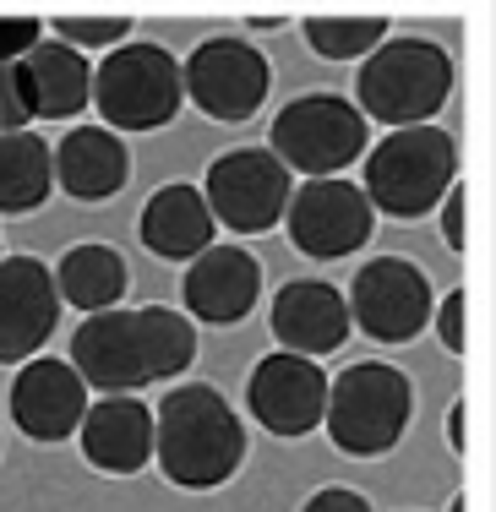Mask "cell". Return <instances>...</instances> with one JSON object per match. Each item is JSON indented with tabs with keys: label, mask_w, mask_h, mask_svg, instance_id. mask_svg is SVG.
Masks as SVG:
<instances>
[{
	"label": "cell",
	"mask_w": 496,
	"mask_h": 512,
	"mask_svg": "<svg viewBox=\"0 0 496 512\" xmlns=\"http://www.w3.org/2000/svg\"><path fill=\"white\" fill-rule=\"evenodd\" d=\"M300 512H371V502L360 491H349V485H328V491H317Z\"/></svg>",
	"instance_id": "f546056e"
},
{
	"label": "cell",
	"mask_w": 496,
	"mask_h": 512,
	"mask_svg": "<svg viewBox=\"0 0 496 512\" xmlns=\"http://www.w3.org/2000/svg\"><path fill=\"white\" fill-rule=\"evenodd\" d=\"M60 322L55 273L39 256H0V365H28Z\"/></svg>",
	"instance_id": "7c38bea8"
},
{
	"label": "cell",
	"mask_w": 496,
	"mask_h": 512,
	"mask_svg": "<svg viewBox=\"0 0 496 512\" xmlns=\"http://www.w3.org/2000/svg\"><path fill=\"white\" fill-rule=\"evenodd\" d=\"M464 289H453V295H442V306H431L437 316V338L447 344V355H464Z\"/></svg>",
	"instance_id": "83f0119b"
},
{
	"label": "cell",
	"mask_w": 496,
	"mask_h": 512,
	"mask_svg": "<svg viewBox=\"0 0 496 512\" xmlns=\"http://www.w3.org/2000/svg\"><path fill=\"white\" fill-rule=\"evenodd\" d=\"M39 39H44L39 17H0V66H17Z\"/></svg>",
	"instance_id": "484cf974"
},
{
	"label": "cell",
	"mask_w": 496,
	"mask_h": 512,
	"mask_svg": "<svg viewBox=\"0 0 496 512\" xmlns=\"http://www.w3.org/2000/svg\"><path fill=\"white\" fill-rule=\"evenodd\" d=\"M88 414V382L71 371V360L33 355L11 382V420L28 442H66Z\"/></svg>",
	"instance_id": "4fadbf2b"
},
{
	"label": "cell",
	"mask_w": 496,
	"mask_h": 512,
	"mask_svg": "<svg viewBox=\"0 0 496 512\" xmlns=\"http://www.w3.org/2000/svg\"><path fill=\"white\" fill-rule=\"evenodd\" d=\"M55 180H60V191L77 197V202L115 197L131 180L126 142H120L110 126H71L66 137H60V153H55Z\"/></svg>",
	"instance_id": "d6986e66"
},
{
	"label": "cell",
	"mask_w": 496,
	"mask_h": 512,
	"mask_svg": "<svg viewBox=\"0 0 496 512\" xmlns=\"http://www.w3.org/2000/svg\"><path fill=\"white\" fill-rule=\"evenodd\" d=\"M289 191H295L289 186V169L268 148H235L208 164L202 202H208L213 224L235 229V235H268L284 218Z\"/></svg>",
	"instance_id": "ba28073f"
},
{
	"label": "cell",
	"mask_w": 496,
	"mask_h": 512,
	"mask_svg": "<svg viewBox=\"0 0 496 512\" xmlns=\"http://www.w3.org/2000/svg\"><path fill=\"white\" fill-rule=\"evenodd\" d=\"M137 327H142V349H148L153 382H169V376H180L197 360V327H191V316H180L169 306H142Z\"/></svg>",
	"instance_id": "603a6c76"
},
{
	"label": "cell",
	"mask_w": 496,
	"mask_h": 512,
	"mask_svg": "<svg viewBox=\"0 0 496 512\" xmlns=\"http://www.w3.org/2000/svg\"><path fill=\"white\" fill-rule=\"evenodd\" d=\"M464 202H469L464 180H453V186H447V197L437 202L442 207V235H447V246H453V251H464Z\"/></svg>",
	"instance_id": "f1b7e54d"
},
{
	"label": "cell",
	"mask_w": 496,
	"mask_h": 512,
	"mask_svg": "<svg viewBox=\"0 0 496 512\" xmlns=\"http://www.w3.org/2000/svg\"><path fill=\"white\" fill-rule=\"evenodd\" d=\"M273 158L311 180H333L366 153V115L338 93H300L273 120Z\"/></svg>",
	"instance_id": "8992f818"
},
{
	"label": "cell",
	"mask_w": 496,
	"mask_h": 512,
	"mask_svg": "<svg viewBox=\"0 0 496 512\" xmlns=\"http://www.w3.org/2000/svg\"><path fill=\"white\" fill-rule=\"evenodd\" d=\"M453 164H458V148L442 126H404V131H387V137L371 148L366 158V202L371 213L387 218H420L431 213L447 186H453Z\"/></svg>",
	"instance_id": "277c9868"
},
{
	"label": "cell",
	"mask_w": 496,
	"mask_h": 512,
	"mask_svg": "<svg viewBox=\"0 0 496 512\" xmlns=\"http://www.w3.org/2000/svg\"><path fill=\"white\" fill-rule=\"evenodd\" d=\"M33 109L22 99V82L11 66H0V137H11V131H28Z\"/></svg>",
	"instance_id": "4316f807"
},
{
	"label": "cell",
	"mask_w": 496,
	"mask_h": 512,
	"mask_svg": "<svg viewBox=\"0 0 496 512\" xmlns=\"http://www.w3.org/2000/svg\"><path fill=\"white\" fill-rule=\"evenodd\" d=\"M360 115L382 126H426L453 93V55L431 39H387L366 55L355 77Z\"/></svg>",
	"instance_id": "3957f363"
},
{
	"label": "cell",
	"mask_w": 496,
	"mask_h": 512,
	"mask_svg": "<svg viewBox=\"0 0 496 512\" xmlns=\"http://www.w3.org/2000/svg\"><path fill=\"white\" fill-rule=\"evenodd\" d=\"M55 191V148L39 131L0 137V213H33Z\"/></svg>",
	"instance_id": "44dd1931"
},
{
	"label": "cell",
	"mask_w": 496,
	"mask_h": 512,
	"mask_svg": "<svg viewBox=\"0 0 496 512\" xmlns=\"http://www.w3.org/2000/svg\"><path fill=\"white\" fill-rule=\"evenodd\" d=\"M180 60L164 44H120L93 71V104L115 131H159L180 115Z\"/></svg>",
	"instance_id": "5b68a950"
},
{
	"label": "cell",
	"mask_w": 496,
	"mask_h": 512,
	"mask_svg": "<svg viewBox=\"0 0 496 512\" xmlns=\"http://www.w3.org/2000/svg\"><path fill=\"white\" fill-rule=\"evenodd\" d=\"M344 306H349V322L366 327V338L409 344V338L431 322L437 295H431V278L420 273L415 262H404V256H377V262H366L355 273Z\"/></svg>",
	"instance_id": "30bf717a"
},
{
	"label": "cell",
	"mask_w": 496,
	"mask_h": 512,
	"mask_svg": "<svg viewBox=\"0 0 496 512\" xmlns=\"http://www.w3.org/2000/svg\"><path fill=\"white\" fill-rule=\"evenodd\" d=\"M180 295H186V311L197 316V322H213V327L246 322L251 306H257V295H262V267L251 251L208 246L202 256H191Z\"/></svg>",
	"instance_id": "2e32d148"
},
{
	"label": "cell",
	"mask_w": 496,
	"mask_h": 512,
	"mask_svg": "<svg viewBox=\"0 0 496 512\" xmlns=\"http://www.w3.org/2000/svg\"><path fill=\"white\" fill-rule=\"evenodd\" d=\"M409 420H415V387L398 365L387 360H360L344 376L328 382V442L349 458H382L404 442Z\"/></svg>",
	"instance_id": "7a4b0ae2"
},
{
	"label": "cell",
	"mask_w": 496,
	"mask_h": 512,
	"mask_svg": "<svg viewBox=\"0 0 496 512\" xmlns=\"http://www.w3.org/2000/svg\"><path fill=\"white\" fill-rule=\"evenodd\" d=\"M447 442H453V453H464V404H453L447 414Z\"/></svg>",
	"instance_id": "4dcf8cb0"
},
{
	"label": "cell",
	"mask_w": 496,
	"mask_h": 512,
	"mask_svg": "<svg viewBox=\"0 0 496 512\" xmlns=\"http://www.w3.org/2000/svg\"><path fill=\"white\" fill-rule=\"evenodd\" d=\"M246 409L273 436H306L322 425V409H328V376L317 360L273 349L268 360H257L246 382Z\"/></svg>",
	"instance_id": "8fae6325"
},
{
	"label": "cell",
	"mask_w": 496,
	"mask_h": 512,
	"mask_svg": "<svg viewBox=\"0 0 496 512\" xmlns=\"http://www.w3.org/2000/svg\"><path fill=\"white\" fill-rule=\"evenodd\" d=\"M153 458L180 491H213L246 463V425L219 387H175L153 414Z\"/></svg>",
	"instance_id": "6da1fadb"
},
{
	"label": "cell",
	"mask_w": 496,
	"mask_h": 512,
	"mask_svg": "<svg viewBox=\"0 0 496 512\" xmlns=\"http://www.w3.org/2000/svg\"><path fill=\"white\" fill-rule=\"evenodd\" d=\"M447 512H464V496H453V507H447Z\"/></svg>",
	"instance_id": "1f68e13d"
},
{
	"label": "cell",
	"mask_w": 496,
	"mask_h": 512,
	"mask_svg": "<svg viewBox=\"0 0 496 512\" xmlns=\"http://www.w3.org/2000/svg\"><path fill=\"white\" fill-rule=\"evenodd\" d=\"M284 229L295 240L300 256H317V262H338V256L360 251L377 229L366 191L355 180H306L300 191H289L284 207Z\"/></svg>",
	"instance_id": "9c48e42d"
},
{
	"label": "cell",
	"mask_w": 496,
	"mask_h": 512,
	"mask_svg": "<svg viewBox=\"0 0 496 512\" xmlns=\"http://www.w3.org/2000/svg\"><path fill=\"white\" fill-rule=\"evenodd\" d=\"M71 371L99 393H131V387L153 382L137 311H93L71 338Z\"/></svg>",
	"instance_id": "5bb4252c"
},
{
	"label": "cell",
	"mask_w": 496,
	"mask_h": 512,
	"mask_svg": "<svg viewBox=\"0 0 496 512\" xmlns=\"http://www.w3.org/2000/svg\"><path fill=\"white\" fill-rule=\"evenodd\" d=\"M142 246L153 256H164V262H191V256H202L213 246V213L208 202H202L197 186H186V180H175V186H159L142 207Z\"/></svg>",
	"instance_id": "ffe728a7"
},
{
	"label": "cell",
	"mask_w": 496,
	"mask_h": 512,
	"mask_svg": "<svg viewBox=\"0 0 496 512\" xmlns=\"http://www.w3.org/2000/svg\"><path fill=\"white\" fill-rule=\"evenodd\" d=\"M268 82H273L268 55L246 39H229V33L224 39H202L180 66V88L219 126H240V120L257 115L262 99H268Z\"/></svg>",
	"instance_id": "52a82bcc"
},
{
	"label": "cell",
	"mask_w": 496,
	"mask_h": 512,
	"mask_svg": "<svg viewBox=\"0 0 496 512\" xmlns=\"http://www.w3.org/2000/svg\"><path fill=\"white\" fill-rule=\"evenodd\" d=\"M273 338L284 355L322 360L349 338V306L322 278H289L273 295Z\"/></svg>",
	"instance_id": "9a60e30c"
},
{
	"label": "cell",
	"mask_w": 496,
	"mask_h": 512,
	"mask_svg": "<svg viewBox=\"0 0 496 512\" xmlns=\"http://www.w3.org/2000/svg\"><path fill=\"white\" fill-rule=\"evenodd\" d=\"M55 33H60V44H66V50H120V39H126L131 33V17H77V11H60L55 17Z\"/></svg>",
	"instance_id": "d4e9b609"
},
{
	"label": "cell",
	"mask_w": 496,
	"mask_h": 512,
	"mask_svg": "<svg viewBox=\"0 0 496 512\" xmlns=\"http://www.w3.org/2000/svg\"><path fill=\"white\" fill-rule=\"evenodd\" d=\"M387 22L382 17H311L306 22V44L322 60H366L382 44Z\"/></svg>",
	"instance_id": "cb8c5ba5"
},
{
	"label": "cell",
	"mask_w": 496,
	"mask_h": 512,
	"mask_svg": "<svg viewBox=\"0 0 496 512\" xmlns=\"http://www.w3.org/2000/svg\"><path fill=\"white\" fill-rule=\"evenodd\" d=\"M77 442H82V458H88L93 469L137 474V469H148V458H153V414H148V404H137V398L110 393L82 414Z\"/></svg>",
	"instance_id": "e0dca14e"
},
{
	"label": "cell",
	"mask_w": 496,
	"mask_h": 512,
	"mask_svg": "<svg viewBox=\"0 0 496 512\" xmlns=\"http://www.w3.org/2000/svg\"><path fill=\"white\" fill-rule=\"evenodd\" d=\"M126 284H131V273H126V262H120V251L115 246H71L66 256H60V273H55V289H60V300H71L77 311H115L120 306V295H126Z\"/></svg>",
	"instance_id": "7402d4cb"
},
{
	"label": "cell",
	"mask_w": 496,
	"mask_h": 512,
	"mask_svg": "<svg viewBox=\"0 0 496 512\" xmlns=\"http://www.w3.org/2000/svg\"><path fill=\"white\" fill-rule=\"evenodd\" d=\"M11 71L22 82V99H28L33 120H71L93 104V66L55 39H39Z\"/></svg>",
	"instance_id": "ac0fdd59"
}]
</instances>
